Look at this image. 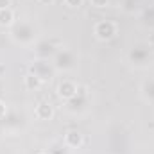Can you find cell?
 Masks as SVG:
<instances>
[{"instance_id":"6da1fadb","label":"cell","mask_w":154,"mask_h":154,"mask_svg":"<svg viewBox=\"0 0 154 154\" xmlns=\"http://www.w3.org/2000/svg\"><path fill=\"white\" fill-rule=\"evenodd\" d=\"M95 32H97V36H99L100 39H108V38H111V36L115 34V27H113L109 22H100V23L97 25Z\"/></svg>"},{"instance_id":"7a4b0ae2","label":"cell","mask_w":154,"mask_h":154,"mask_svg":"<svg viewBox=\"0 0 154 154\" xmlns=\"http://www.w3.org/2000/svg\"><path fill=\"white\" fill-rule=\"evenodd\" d=\"M36 115H38L39 118H48V116L52 115L50 104H39L38 108H36Z\"/></svg>"},{"instance_id":"3957f363","label":"cell","mask_w":154,"mask_h":154,"mask_svg":"<svg viewBox=\"0 0 154 154\" xmlns=\"http://www.w3.org/2000/svg\"><path fill=\"white\" fill-rule=\"evenodd\" d=\"M11 22H13V13H11L9 9H0V23L7 25V23H11Z\"/></svg>"},{"instance_id":"277c9868","label":"cell","mask_w":154,"mask_h":154,"mask_svg":"<svg viewBox=\"0 0 154 154\" xmlns=\"http://www.w3.org/2000/svg\"><path fill=\"white\" fill-rule=\"evenodd\" d=\"M74 91H75V88H74L72 84H68V82L59 86V93H61L63 97H72V95H74Z\"/></svg>"},{"instance_id":"5b68a950","label":"cell","mask_w":154,"mask_h":154,"mask_svg":"<svg viewBox=\"0 0 154 154\" xmlns=\"http://www.w3.org/2000/svg\"><path fill=\"white\" fill-rule=\"evenodd\" d=\"M66 142L75 147V145L81 143V134H79V133H68V134H66Z\"/></svg>"},{"instance_id":"8992f818","label":"cell","mask_w":154,"mask_h":154,"mask_svg":"<svg viewBox=\"0 0 154 154\" xmlns=\"http://www.w3.org/2000/svg\"><path fill=\"white\" fill-rule=\"evenodd\" d=\"M25 84H27V88H38L39 79L36 75H27L25 77Z\"/></svg>"},{"instance_id":"52a82bcc","label":"cell","mask_w":154,"mask_h":154,"mask_svg":"<svg viewBox=\"0 0 154 154\" xmlns=\"http://www.w3.org/2000/svg\"><path fill=\"white\" fill-rule=\"evenodd\" d=\"M91 2H93L95 5H99V7H102V5H106V2H108V0H91Z\"/></svg>"},{"instance_id":"ba28073f","label":"cell","mask_w":154,"mask_h":154,"mask_svg":"<svg viewBox=\"0 0 154 154\" xmlns=\"http://www.w3.org/2000/svg\"><path fill=\"white\" fill-rule=\"evenodd\" d=\"M9 5V0H0V9H7Z\"/></svg>"},{"instance_id":"9c48e42d","label":"cell","mask_w":154,"mask_h":154,"mask_svg":"<svg viewBox=\"0 0 154 154\" xmlns=\"http://www.w3.org/2000/svg\"><path fill=\"white\" fill-rule=\"evenodd\" d=\"M66 2H68L70 5H79V4H81V0H66Z\"/></svg>"},{"instance_id":"30bf717a","label":"cell","mask_w":154,"mask_h":154,"mask_svg":"<svg viewBox=\"0 0 154 154\" xmlns=\"http://www.w3.org/2000/svg\"><path fill=\"white\" fill-rule=\"evenodd\" d=\"M4 111H5V106H4V104H2V102H0V116L4 115Z\"/></svg>"},{"instance_id":"8fae6325","label":"cell","mask_w":154,"mask_h":154,"mask_svg":"<svg viewBox=\"0 0 154 154\" xmlns=\"http://www.w3.org/2000/svg\"><path fill=\"white\" fill-rule=\"evenodd\" d=\"M41 2H52V0H41Z\"/></svg>"},{"instance_id":"7c38bea8","label":"cell","mask_w":154,"mask_h":154,"mask_svg":"<svg viewBox=\"0 0 154 154\" xmlns=\"http://www.w3.org/2000/svg\"><path fill=\"white\" fill-rule=\"evenodd\" d=\"M41 154H48V152H41Z\"/></svg>"}]
</instances>
